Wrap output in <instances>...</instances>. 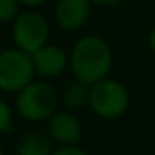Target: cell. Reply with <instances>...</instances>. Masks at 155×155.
I'll list each match as a JSON object with an SVG mask.
<instances>
[{"instance_id":"6da1fadb","label":"cell","mask_w":155,"mask_h":155,"mask_svg":"<svg viewBox=\"0 0 155 155\" xmlns=\"http://www.w3.org/2000/svg\"><path fill=\"white\" fill-rule=\"evenodd\" d=\"M70 54V72L75 80L92 85L108 77L114 64V54L104 37L88 34L74 44Z\"/></svg>"},{"instance_id":"7a4b0ae2","label":"cell","mask_w":155,"mask_h":155,"mask_svg":"<svg viewBox=\"0 0 155 155\" xmlns=\"http://www.w3.org/2000/svg\"><path fill=\"white\" fill-rule=\"evenodd\" d=\"M58 92L48 80H32L15 94V112L24 120L38 124L45 122L58 110Z\"/></svg>"},{"instance_id":"3957f363","label":"cell","mask_w":155,"mask_h":155,"mask_svg":"<svg viewBox=\"0 0 155 155\" xmlns=\"http://www.w3.org/2000/svg\"><path fill=\"white\" fill-rule=\"evenodd\" d=\"M130 107V94L122 82L115 78H104L90 85L88 108L92 114L104 120H115L125 115Z\"/></svg>"},{"instance_id":"277c9868","label":"cell","mask_w":155,"mask_h":155,"mask_svg":"<svg viewBox=\"0 0 155 155\" xmlns=\"http://www.w3.org/2000/svg\"><path fill=\"white\" fill-rule=\"evenodd\" d=\"M10 37L14 47L34 54L50 38V22L37 8H27L17 15L10 27Z\"/></svg>"},{"instance_id":"5b68a950","label":"cell","mask_w":155,"mask_h":155,"mask_svg":"<svg viewBox=\"0 0 155 155\" xmlns=\"http://www.w3.org/2000/svg\"><path fill=\"white\" fill-rule=\"evenodd\" d=\"M35 78L32 55L17 47L0 50V92L18 94Z\"/></svg>"},{"instance_id":"8992f818","label":"cell","mask_w":155,"mask_h":155,"mask_svg":"<svg viewBox=\"0 0 155 155\" xmlns=\"http://www.w3.org/2000/svg\"><path fill=\"white\" fill-rule=\"evenodd\" d=\"M35 75L44 80L60 77L70 67V54L57 44H45L37 52L32 54Z\"/></svg>"},{"instance_id":"52a82bcc","label":"cell","mask_w":155,"mask_h":155,"mask_svg":"<svg viewBox=\"0 0 155 155\" xmlns=\"http://www.w3.org/2000/svg\"><path fill=\"white\" fill-rule=\"evenodd\" d=\"M47 134L58 147L65 145H78L82 140V124L75 112L57 110L47 120Z\"/></svg>"},{"instance_id":"ba28073f","label":"cell","mask_w":155,"mask_h":155,"mask_svg":"<svg viewBox=\"0 0 155 155\" xmlns=\"http://www.w3.org/2000/svg\"><path fill=\"white\" fill-rule=\"evenodd\" d=\"M90 0H57L54 7V20L65 32H77L90 18Z\"/></svg>"},{"instance_id":"9c48e42d","label":"cell","mask_w":155,"mask_h":155,"mask_svg":"<svg viewBox=\"0 0 155 155\" xmlns=\"http://www.w3.org/2000/svg\"><path fill=\"white\" fill-rule=\"evenodd\" d=\"M54 150V140L48 134L28 132L17 142L15 155H52Z\"/></svg>"},{"instance_id":"30bf717a","label":"cell","mask_w":155,"mask_h":155,"mask_svg":"<svg viewBox=\"0 0 155 155\" xmlns=\"http://www.w3.org/2000/svg\"><path fill=\"white\" fill-rule=\"evenodd\" d=\"M88 92H90V85L80 80H74L72 84H68L62 94V102H64L65 108L77 112L88 107Z\"/></svg>"},{"instance_id":"8fae6325","label":"cell","mask_w":155,"mask_h":155,"mask_svg":"<svg viewBox=\"0 0 155 155\" xmlns=\"http://www.w3.org/2000/svg\"><path fill=\"white\" fill-rule=\"evenodd\" d=\"M20 0H0V24H12L20 14Z\"/></svg>"},{"instance_id":"7c38bea8","label":"cell","mask_w":155,"mask_h":155,"mask_svg":"<svg viewBox=\"0 0 155 155\" xmlns=\"http://www.w3.org/2000/svg\"><path fill=\"white\" fill-rule=\"evenodd\" d=\"M14 130V110L0 95V135H8Z\"/></svg>"},{"instance_id":"4fadbf2b","label":"cell","mask_w":155,"mask_h":155,"mask_svg":"<svg viewBox=\"0 0 155 155\" xmlns=\"http://www.w3.org/2000/svg\"><path fill=\"white\" fill-rule=\"evenodd\" d=\"M52 155H88V153L78 145H65V147H57Z\"/></svg>"},{"instance_id":"5bb4252c","label":"cell","mask_w":155,"mask_h":155,"mask_svg":"<svg viewBox=\"0 0 155 155\" xmlns=\"http://www.w3.org/2000/svg\"><path fill=\"white\" fill-rule=\"evenodd\" d=\"M47 2L48 0H20L22 7H25V8H38L42 5H45Z\"/></svg>"},{"instance_id":"9a60e30c","label":"cell","mask_w":155,"mask_h":155,"mask_svg":"<svg viewBox=\"0 0 155 155\" xmlns=\"http://www.w3.org/2000/svg\"><path fill=\"white\" fill-rule=\"evenodd\" d=\"M92 5H98V7H115V5H120L125 0H90Z\"/></svg>"},{"instance_id":"2e32d148","label":"cell","mask_w":155,"mask_h":155,"mask_svg":"<svg viewBox=\"0 0 155 155\" xmlns=\"http://www.w3.org/2000/svg\"><path fill=\"white\" fill-rule=\"evenodd\" d=\"M147 45H148V48H150V50L155 54V28L148 32V35H147Z\"/></svg>"},{"instance_id":"e0dca14e","label":"cell","mask_w":155,"mask_h":155,"mask_svg":"<svg viewBox=\"0 0 155 155\" xmlns=\"http://www.w3.org/2000/svg\"><path fill=\"white\" fill-rule=\"evenodd\" d=\"M0 155H5V150H4V147H2V143H0Z\"/></svg>"}]
</instances>
